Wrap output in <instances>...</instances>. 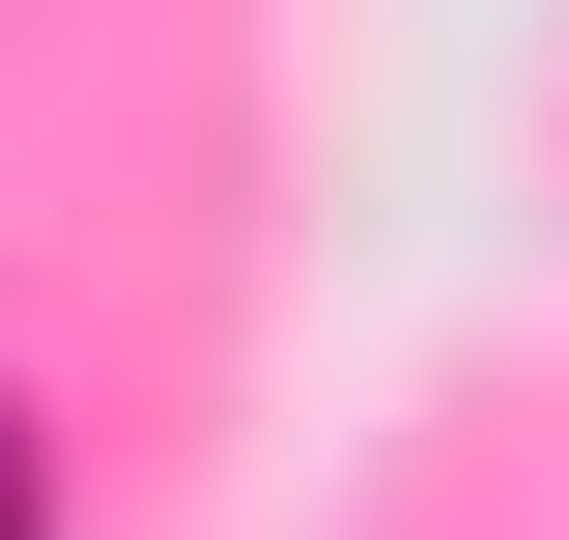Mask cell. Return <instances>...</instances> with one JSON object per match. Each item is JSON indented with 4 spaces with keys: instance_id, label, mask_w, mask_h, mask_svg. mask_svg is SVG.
<instances>
[{
    "instance_id": "1",
    "label": "cell",
    "mask_w": 569,
    "mask_h": 540,
    "mask_svg": "<svg viewBox=\"0 0 569 540\" xmlns=\"http://www.w3.org/2000/svg\"><path fill=\"white\" fill-rule=\"evenodd\" d=\"M0 540H58V427H29V370H0Z\"/></svg>"
}]
</instances>
